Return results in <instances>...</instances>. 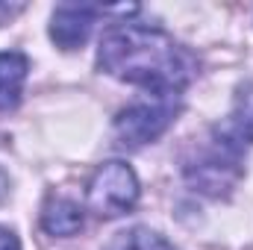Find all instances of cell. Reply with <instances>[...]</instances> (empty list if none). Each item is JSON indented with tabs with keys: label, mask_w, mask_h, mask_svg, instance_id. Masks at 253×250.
<instances>
[{
	"label": "cell",
	"mask_w": 253,
	"mask_h": 250,
	"mask_svg": "<svg viewBox=\"0 0 253 250\" xmlns=\"http://www.w3.org/2000/svg\"><path fill=\"white\" fill-rule=\"evenodd\" d=\"M245 153L236 150L230 141H224L215 129L203 141L191 147V153L183 162V177L191 186V191L206 194V197H230L233 188L242 183Z\"/></svg>",
	"instance_id": "7a4b0ae2"
},
{
	"label": "cell",
	"mask_w": 253,
	"mask_h": 250,
	"mask_svg": "<svg viewBox=\"0 0 253 250\" xmlns=\"http://www.w3.org/2000/svg\"><path fill=\"white\" fill-rule=\"evenodd\" d=\"M183 94H147L141 91L115 115V138L124 147H144L156 141L177 121Z\"/></svg>",
	"instance_id": "3957f363"
},
{
	"label": "cell",
	"mask_w": 253,
	"mask_h": 250,
	"mask_svg": "<svg viewBox=\"0 0 253 250\" xmlns=\"http://www.w3.org/2000/svg\"><path fill=\"white\" fill-rule=\"evenodd\" d=\"M0 250H21L18 236H15L9 227H0Z\"/></svg>",
	"instance_id": "30bf717a"
},
{
	"label": "cell",
	"mask_w": 253,
	"mask_h": 250,
	"mask_svg": "<svg viewBox=\"0 0 253 250\" xmlns=\"http://www.w3.org/2000/svg\"><path fill=\"white\" fill-rule=\"evenodd\" d=\"M85 224L83 206L65 194H47L42 206V227L50 236H77Z\"/></svg>",
	"instance_id": "52a82bcc"
},
{
	"label": "cell",
	"mask_w": 253,
	"mask_h": 250,
	"mask_svg": "<svg viewBox=\"0 0 253 250\" xmlns=\"http://www.w3.org/2000/svg\"><path fill=\"white\" fill-rule=\"evenodd\" d=\"M21 9H24L21 3H15V6H12V3H0V21H3V18H12V15L21 12Z\"/></svg>",
	"instance_id": "8fae6325"
},
{
	"label": "cell",
	"mask_w": 253,
	"mask_h": 250,
	"mask_svg": "<svg viewBox=\"0 0 253 250\" xmlns=\"http://www.w3.org/2000/svg\"><path fill=\"white\" fill-rule=\"evenodd\" d=\"M97 68L147 94H183L197 77V59L159 27L112 24L97 47Z\"/></svg>",
	"instance_id": "6da1fadb"
},
{
	"label": "cell",
	"mask_w": 253,
	"mask_h": 250,
	"mask_svg": "<svg viewBox=\"0 0 253 250\" xmlns=\"http://www.w3.org/2000/svg\"><path fill=\"white\" fill-rule=\"evenodd\" d=\"M103 15L100 6L91 3H62L50 15V39L59 50H77L88 42L97 18Z\"/></svg>",
	"instance_id": "5b68a950"
},
{
	"label": "cell",
	"mask_w": 253,
	"mask_h": 250,
	"mask_svg": "<svg viewBox=\"0 0 253 250\" xmlns=\"http://www.w3.org/2000/svg\"><path fill=\"white\" fill-rule=\"evenodd\" d=\"M106 250H174L171 242H165L159 233H153L150 227H129L121 230L109 239Z\"/></svg>",
	"instance_id": "9c48e42d"
},
{
	"label": "cell",
	"mask_w": 253,
	"mask_h": 250,
	"mask_svg": "<svg viewBox=\"0 0 253 250\" xmlns=\"http://www.w3.org/2000/svg\"><path fill=\"white\" fill-rule=\"evenodd\" d=\"M138 194H141V188H138L135 171L121 159H109V162L97 165L94 174L88 177L85 206L100 221H115L135 209Z\"/></svg>",
	"instance_id": "277c9868"
},
{
	"label": "cell",
	"mask_w": 253,
	"mask_h": 250,
	"mask_svg": "<svg viewBox=\"0 0 253 250\" xmlns=\"http://www.w3.org/2000/svg\"><path fill=\"white\" fill-rule=\"evenodd\" d=\"M30 59L21 50H0V109H15L24 94Z\"/></svg>",
	"instance_id": "ba28073f"
},
{
	"label": "cell",
	"mask_w": 253,
	"mask_h": 250,
	"mask_svg": "<svg viewBox=\"0 0 253 250\" xmlns=\"http://www.w3.org/2000/svg\"><path fill=\"white\" fill-rule=\"evenodd\" d=\"M6 194H9V177H6V171L0 168V200H3Z\"/></svg>",
	"instance_id": "7c38bea8"
},
{
	"label": "cell",
	"mask_w": 253,
	"mask_h": 250,
	"mask_svg": "<svg viewBox=\"0 0 253 250\" xmlns=\"http://www.w3.org/2000/svg\"><path fill=\"white\" fill-rule=\"evenodd\" d=\"M212 129L242 153L253 147V83H242L236 88V100H233L230 115L224 118V124L212 126Z\"/></svg>",
	"instance_id": "8992f818"
}]
</instances>
